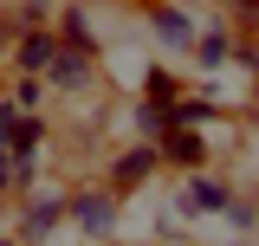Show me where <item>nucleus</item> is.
Here are the masks:
<instances>
[{"mask_svg": "<svg viewBox=\"0 0 259 246\" xmlns=\"http://www.w3.org/2000/svg\"><path fill=\"white\" fill-rule=\"evenodd\" d=\"M91 52H84V46H52V59H46V71H52V85H59V91H78V85H84V78H91Z\"/></svg>", "mask_w": 259, "mask_h": 246, "instance_id": "obj_1", "label": "nucleus"}, {"mask_svg": "<svg viewBox=\"0 0 259 246\" xmlns=\"http://www.w3.org/2000/svg\"><path fill=\"white\" fill-rule=\"evenodd\" d=\"M65 214L78 220L84 233H110V220H117V208H110V194H78V201H65Z\"/></svg>", "mask_w": 259, "mask_h": 246, "instance_id": "obj_2", "label": "nucleus"}, {"mask_svg": "<svg viewBox=\"0 0 259 246\" xmlns=\"http://www.w3.org/2000/svg\"><path fill=\"white\" fill-rule=\"evenodd\" d=\"M59 220H65V201H59V194H46V201H32V208H26V227H20V233H26V240H46Z\"/></svg>", "mask_w": 259, "mask_h": 246, "instance_id": "obj_3", "label": "nucleus"}, {"mask_svg": "<svg viewBox=\"0 0 259 246\" xmlns=\"http://www.w3.org/2000/svg\"><path fill=\"white\" fill-rule=\"evenodd\" d=\"M182 208H188V214H201V208H207V214H227V208H233V194H227L221 182H188Z\"/></svg>", "mask_w": 259, "mask_h": 246, "instance_id": "obj_4", "label": "nucleus"}, {"mask_svg": "<svg viewBox=\"0 0 259 246\" xmlns=\"http://www.w3.org/2000/svg\"><path fill=\"white\" fill-rule=\"evenodd\" d=\"M149 26H156L168 46H188V39H194V26H188V13H182V7H156V13H149Z\"/></svg>", "mask_w": 259, "mask_h": 246, "instance_id": "obj_5", "label": "nucleus"}, {"mask_svg": "<svg viewBox=\"0 0 259 246\" xmlns=\"http://www.w3.org/2000/svg\"><path fill=\"white\" fill-rule=\"evenodd\" d=\"M136 123H143V136H168V130H175V104H168V97H149V104L136 110Z\"/></svg>", "mask_w": 259, "mask_h": 246, "instance_id": "obj_6", "label": "nucleus"}, {"mask_svg": "<svg viewBox=\"0 0 259 246\" xmlns=\"http://www.w3.org/2000/svg\"><path fill=\"white\" fill-rule=\"evenodd\" d=\"M149 169H156V149H149V143H143V149H130V155H117V188H136Z\"/></svg>", "mask_w": 259, "mask_h": 246, "instance_id": "obj_7", "label": "nucleus"}, {"mask_svg": "<svg viewBox=\"0 0 259 246\" xmlns=\"http://www.w3.org/2000/svg\"><path fill=\"white\" fill-rule=\"evenodd\" d=\"M227 52H233V39H227L221 26H214V32H201V39H194V59H201V65H227Z\"/></svg>", "mask_w": 259, "mask_h": 246, "instance_id": "obj_8", "label": "nucleus"}, {"mask_svg": "<svg viewBox=\"0 0 259 246\" xmlns=\"http://www.w3.org/2000/svg\"><path fill=\"white\" fill-rule=\"evenodd\" d=\"M52 46H59V39H46V32H26V46H20V65H26V71H46Z\"/></svg>", "mask_w": 259, "mask_h": 246, "instance_id": "obj_9", "label": "nucleus"}, {"mask_svg": "<svg viewBox=\"0 0 259 246\" xmlns=\"http://www.w3.org/2000/svg\"><path fill=\"white\" fill-rule=\"evenodd\" d=\"M162 149L175 155V162H201V136H194V130H168V136H162Z\"/></svg>", "mask_w": 259, "mask_h": 246, "instance_id": "obj_10", "label": "nucleus"}, {"mask_svg": "<svg viewBox=\"0 0 259 246\" xmlns=\"http://www.w3.org/2000/svg\"><path fill=\"white\" fill-rule=\"evenodd\" d=\"M194 123H207V97H182L175 104V130H194Z\"/></svg>", "mask_w": 259, "mask_h": 246, "instance_id": "obj_11", "label": "nucleus"}, {"mask_svg": "<svg viewBox=\"0 0 259 246\" xmlns=\"http://www.w3.org/2000/svg\"><path fill=\"white\" fill-rule=\"evenodd\" d=\"M149 97H175V78L168 71H149Z\"/></svg>", "mask_w": 259, "mask_h": 246, "instance_id": "obj_12", "label": "nucleus"}, {"mask_svg": "<svg viewBox=\"0 0 259 246\" xmlns=\"http://www.w3.org/2000/svg\"><path fill=\"white\" fill-rule=\"evenodd\" d=\"M0 188H13V155L0 149Z\"/></svg>", "mask_w": 259, "mask_h": 246, "instance_id": "obj_13", "label": "nucleus"}, {"mask_svg": "<svg viewBox=\"0 0 259 246\" xmlns=\"http://www.w3.org/2000/svg\"><path fill=\"white\" fill-rule=\"evenodd\" d=\"M0 46H7V26H0Z\"/></svg>", "mask_w": 259, "mask_h": 246, "instance_id": "obj_14", "label": "nucleus"}, {"mask_svg": "<svg viewBox=\"0 0 259 246\" xmlns=\"http://www.w3.org/2000/svg\"><path fill=\"white\" fill-rule=\"evenodd\" d=\"M240 7H259V0H240Z\"/></svg>", "mask_w": 259, "mask_h": 246, "instance_id": "obj_15", "label": "nucleus"}, {"mask_svg": "<svg viewBox=\"0 0 259 246\" xmlns=\"http://www.w3.org/2000/svg\"><path fill=\"white\" fill-rule=\"evenodd\" d=\"M0 246H20V240H0Z\"/></svg>", "mask_w": 259, "mask_h": 246, "instance_id": "obj_16", "label": "nucleus"}]
</instances>
